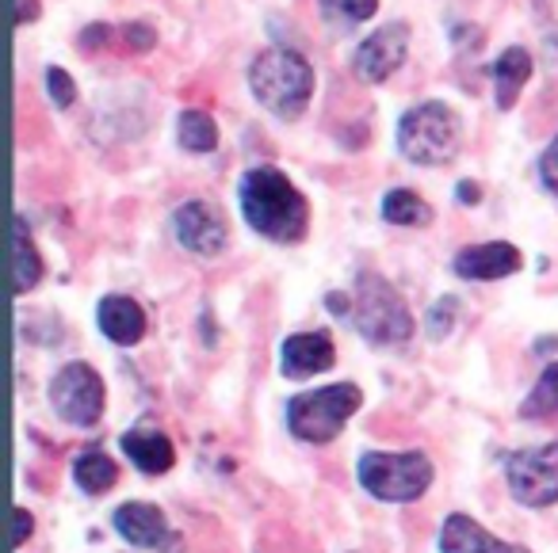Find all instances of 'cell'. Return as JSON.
I'll use <instances>...</instances> for the list:
<instances>
[{
  "mask_svg": "<svg viewBox=\"0 0 558 553\" xmlns=\"http://www.w3.org/2000/svg\"><path fill=\"white\" fill-rule=\"evenodd\" d=\"M47 93H50V103H54V108H73V103H77V85H73V77L65 70H47Z\"/></svg>",
  "mask_w": 558,
  "mask_h": 553,
  "instance_id": "obj_24",
  "label": "cell"
},
{
  "mask_svg": "<svg viewBox=\"0 0 558 553\" xmlns=\"http://www.w3.org/2000/svg\"><path fill=\"white\" fill-rule=\"evenodd\" d=\"M177 138H180V146H184L187 153H210V149L218 146V123L207 115V111L192 108V111H184V115H180Z\"/></svg>",
  "mask_w": 558,
  "mask_h": 553,
  "instance_id": "obj_21",
  "label": "cell"
},
{
  "mask_svg": "<svg viewBox=\"0 0 558 553\" xmlns=\"http://www.w3.org/2000/svg\"><path fill=\"white\" fill-rule=\"evenodd\" d=\"M12 275H16V294H27L32 286H39L43 279V260L35 253L32 237H27V218L16 214V237H12Z\"/></svg>",
  "mask_w": 558,
  "mask_h": 553,
  "instance_id": "obj_18",
  "label": "cell"
},
{
  "mask_svg": "<svg viewBox=\"0 0 558 553\" xmlns=\"http://www.w3.org/2000/svg\"><path fill=\"white\" fill-rule=\"evenodd\" d=\"M375 12H379V0H322V20L333 27V35L367 24Z\"/></svg>",
  "mask_w": 558,
  "mask_h": 553,
  "instance_id": "obj_22",
  "label": "cell"
},
{
  "mask_svg": "<svg viewBox=\"0 0 558 553\" xmlns=\"http://www.w3.org/2000/svg\"><path fill=\"white\" fill-rule=\"evenodd\" d=\"M73 481H77L85 492H93V496H100V492H108L111 484L119 481L116 458H108L104 451H85L77 462H73Z\"/></svg>",
  "mask_w": 558,
  "mask_h": 553,
  "instance_id": "obj_19",
  "label": "cell"
},
{
  "mask_svg": "<svg viewBox=\"0 0 558 553\" xmlns=\"http://www.w3.org/2000/svg\"><path fill=\"white\" fill-rule=\"evenodd\" d=\"M410 58V27L405 24H387L379 32H372L352 54V73L364 85H383L390 73H398Z\"/></svg>",
  "mask_w": 558,
  "mask_h": 553,
  "instance_id": "obj_9",
  "label": "cell"
},
{
  "mask_svg": "<svg viewBox=\"0 0 558 553\" xmlns=\"http://www.w3.org/2000/svg\"><path fill=\"white\" fill-rule=\"evenodd\" d=\"M32 512L27 507H16V530H12V545H24L27 542V534H32Z\"/></svg>",
  "mask_w": 558,
  "mask_h": 553,
  "instance_id": "obj_29",
  "label": "cell"
},
{
  "mask_svg": "<svg viewBox=\"0 0 558 553\" xmlns=\"http://www.w3.org/2000/svg\"><path fill=\"white\" fill-rule=\"evenodd\" d=\"M96 324L100 332L111 340V344H123V347H134L142 336H146V309L138 306L134 298L126 294H108L96 309Z\"/></svg>",
  "mask_w": 558,
  "mask_h": 553,
  "instance_id": "obj_14",
  "label": "cell"
},
{
  "mask_svg": "<svg viewBox=\"0 0 558 553\" xmlns=\"http://www.w3.org/2000/svg\"><path fill=\"white\" fill-rule=\"evenodd\" d=\"M459 149V115L444 100L413 103L398 119V153L421 169H440Z\"/></svg>",
  "mask_w": 558,
  "mask_h": 553,
  "instance_id": "obj_3",
  "label": "cell"
},
{
  "mask_svg": "<svg viewBox=\"0 0 558 553\" xmlns=\"http://www.w3.org/2000/svg\"><path fill=\"white\" fill-rule=\"evenodd\" d=\"M539 180H543V187L558 199V134L550 138V146L543 149V157H539Z\"/></svg>",
  "mask_w": 558,
  "mask_h": 553,
  "instance_id": "obj_26",
  "label": "cell"
},
{
  "mask_svg": "<svg viewBox=\"0 0 558 553\" xmlns=\"http://www.w3.org/2000/svg\"><path fill=\"white\" fill-rule=\"evenodd\" d=\"M509 489L524 507H550L558 500V443L527 446L512 454L509 466Z\"/></svg>",
  "mask_w": 558,
  "mask_h": 553,
  "instance_id": "obj_8",
  "label": "cell"
},
{
  "mask_svg": "<svg viewBox=\"0 0 558 553\" xmlns=\"http://www.w3.org/2000/svg\"><path fill=\"white\" fill-rule=\"evenodd\" d=\"M383 218H387L390 225H425L428 218H433V210H428V202L421 199V195L398 187V192L383 195Z\"/></svg>",
  "mask_w": 558,
  "mask_h": 553,
  "instance_id": "obj_23",
  "label": "cell"
},
{
  "mask_svg": "<svg viewBox=\"0 0 558 553\" xmlns=\"http://www.w3.org/2000/svg\"><path fill=\"white\" fill-rule=\"evenodd\" d=\"M116 530L131 545H138V550H169V545H172V530H169L165 512H161V507H154V504H142V500L119 507V512H116Z\"/></svg>",
  "mask_w": 558,
  "mask_h": 553,
  "instance_id": "obj_13",
  "label": "cell"
},
{
  "mask_svg": "<svg viewBox=\"0 0 558 553\" xmlns=\"http://www.w3.org/2000/svg\"><path fill=\"white\" fill-rule=\"evenodd\" d=\"M520 248L509 241H489V245H471L456 256V275L471 279V283H489V279H505L520 271Z\"/></svg>",
  "mask_w": 558,
  "mask_h": 553,
  "instance_id": "obj_12",
  "label": "cell"
},
{
  "mask_svg": "<svg viewBox=\"0 0 558 553\" xmlns=\"http://www.w3.org/2000/svg\"><path fill=\"white\" fill-rule=\"evenodd\" d=\"M104 397H108L104 378L88 362H65L50 378V405L73 428H93L104 416Z\"/></svg>",
  "mask_w": 558,
  "mask_h": 553,
  "instance_id": "obj_7",
  "label": "cell"
},
{
  "mask_svg": "<svg viewBox=\"0 0 558 553\" xmlns=\"http://www.w3.org/2000/svg\"><path fill=\"white\" fill-rule=\"evenodd\" d=\"M35 16H39V0H20V27L32 24Z\"/></svg>",
  "mask_w": 558,
  "mask_h": 553,
  "instance_id": "obj_30",
  "label": "cell"
},
{
  "mask_svg": "<svg viewBox=\"0 0 558 553\" xmlns=\"http://www.w3.org/2000/svg\"><path fill=\"white\" fill-rule=\"evenodd\" d=\"M337 359V347L329 332H295V336L283 340L279 347V367L288 378H306V374H322L329 370Z\"/></svg>",
  "mask_w": 558,
  "mask_h": 553,
  "instance_id": "obj_11",
  "label": "cell"
},
{
  "mask_svg": "<svg viewBox=\"0 0 558 553\" xmlns=\"http://www.w3.org/2000/svg\"><path fill=\"white\" fill-rule=\"evenodd\" d=\"M489 77H494V93H497V108L512 111L520 100V88L532 77V54L524 47H509L497 54V62L489 65Z\"/></svg>",
  "mask_w": 558,
  "mask_h": 553,
  "instance_id": "obj_17",
  "label": "cell"
},
{
  "mask_svg": "<svg viewBox=\"0 0 558 553\" xmlns=\"http://www.w3.org/2000/svg\"><path fill=\"white\" fill-rule=\"evenodd\" d=\"M352 324H356L360 336L372 340L375 347H405L413 336V314L405 309L402 294L383 275H372V271H364L356 283Z\"/></svg>",
  "mask_w": 558,
  "mask_h": 553,
  "instance_id": "obj_4",
  "label": "cell"
},
{
  "mask_svg": "<svg viewBox=\"0 0 558 553\" xmlns=\"http://www.w3.org/2000/svg\"><path fill=\"white\" fill-rule=\"evenodd\" d=\"M108 35H111V27H108V24L85 27V35H81V50H100L104 42H108Z\"/></svg>",
  "mask_w": 558,
  "mask_h": 553,
  "instance_id": "obj_28",
  "label": "cell"
},
{
  "mask_svg": "<svg viewBox=\"0 0 558 553\" xmlns=\"http://www.w3.org/2000/svg\"><path fill=\"white\" fill-rule=\"evenodd\" d=\"M440 553H527L520 545H509L501 538H494L489 530H482L471 515H448L440 530Z\"/></svg>",
  "mask_w": 558,
  "mask_h": 553,
  "instance_id": "obj_16",
  "label": "cell"
},
{
  "mask_svg": "<svg viewBox=\"0 0 558 553\" xmlns=\"http://www.w3.org/2000/svg\"><path fill=\"white\" fill-rule=\"evenodd\" d=\"M248 88H253L256 103L271 111L283 123L303 119L314 96V70L299 50L291 47H268L264 54L253 58L248 65Z\"/></svg>",
  "mask_w": 558,
  "mask_h": 553,
  "instance_id": "obj_2",
  "label": "cell"
},
{
  "mask_svg": "<svg viewBox=\"0 0 558 553\" xmlns=\"http://www.w3.org/2000/svg\"><path fill=\"white\" fill-rule=\"evenodd\" d=\"M172 233H177V241L187 253L207 256V260L210 256H222L226 245H230V225H226V218L203 199H187L172 210Z\"/></svg>",
  "mask_w": 558,
  "mask_h": 553,
  "instance_id": "obj_10",
  "label": "cell"
},
{
  "mask_svg": "<svg viewBox=\"0 0 558 553\" xmlns=\"http://www.w3.org/2000/svg\"><path fill=\"white\" fill-rule=\"evenodd\" d=\"M364 393L356 382H337L326 390L299 393L288 401V428L303 443H333L341 428L360 413Z\"/></svg>",
  "mask_w": 558,
  "mask_h": 553,
  "instance_id": "obj_5",
  "label": "cell"
},
{
  "mask_svg": "<svg viewBox=\"0 0 558 553\" xmlns=\"http://www.w3.org/2000/svg\"><path fill=\"white\" fill-rule=\"evenodd\" d=\"M456 195H459V199H463V202H478V184H474V180H463Z\"/></svg>",
  "mask_w": 558,
  "mask_h": 553,
  "instance_id": "obj_31",
  "label": "cell"
},
{
  "mask_svg": "<svg viewBox=\"0 0 558 553\" xmlns=\"http://www.w3.org/2000/svg\"><path fill=\"white\" fill-rule=\"evenodd\" d=\"M123 39H126V47H131V50H149L157 42V35H154V27H146V24H126Z\"/></svg>",
  "mask_w": 558,
  "mask_h": 553,
  "instance_id": "obj_27",
  "label": "cell"
},
{
  "mask_svg": "<svg viewBox=\"0 0 558 553\" xmlns=\"http://www.w3.org/2000/svg\"><path fill=\"white\" fill-rule=\"evenodd\" d=\"M238 202L245 222L253 225L260 237L276 241V245H299L311 225V202L306 195L291 184L288 172L271 169V164H256L241 176Z\"/></svg>",
  "mask_w": 558,
  "mask_h": 553,
  "instance_id": "obj_1",
  "label": "cell"
},
{
  "mask_svg": "<svg viewBox=\"0 0 558 553\" xmlns=\"http://www.w3.org/2000/svg\"><path fill=\"white\" fill-rule=\"evenodd\" d=\"M356 477L375 500L387 504H410L421 500L433 484V462L421 451L387 454V451H367L356 466Z\"/></svg>",
  "mask_w": 558,
  "mask_h": 553,
  "instance_id": "obj_6",
  "label": "cell"
},
{
  "mask_svg": "<svg viewBox=\"0 0 558 553\" xmlns=\"http://www.w3.org/2000/svg\"><path fill=\"white\" fill-rule=\"evenodd\" d=\"M456 314H459V302L456 298H440L428 314V336L433 340H444L456 324Z\"/></svg>",
  "mask_w": 558,
  "mask_h": 553,
  "instance_id": "obj_25",
  "label": "cell"
},
{
  "mask_svg": "<svg viewBox=\"0 0 558 553\" xmlns=\"http://www.w3.org/2000/svg\"><path fill=\"white\" fill-rule=\"evenodd\" d=\"M520 416H524V420H555L558 416V362L543 367L539 382L520 401Z\"/></svg>",
  "mask_w": 558,
  "mask_h": 553,
  "instance_id": "obj_20",
  "label": "cell"
},
{
  "mask_svg": "<svg viewBox=\"0 0 558 553\" xmlns=\"http://www.w3.org/2000/svg\"><path fill=\"white\" fill-rule=\"evenodd\" d=\"M123 454L142 469V474L157 477V474H169L172 462H177V446L165 431H157L154 423H138L123 435Z\"/></svg>",
  "mask_w": 558,
  "mask_h": 553,
  "instance_id": "obj_15",
  "label": "cell"
}]
</instances>
